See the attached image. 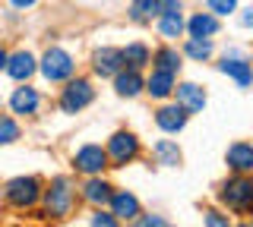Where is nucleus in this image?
<instances>
[{
  "label": "nucleus",
  "mask_w": 253,
  "mask_h": 227,
  "mask_svg": "<svg viewBox=\"0 0 253 227\" xmlns=\"http://www.w3.org/2000/svg\"><path fill=\"white\" fill-rule=\"evenodd\" d=\"M221 205H228L231 211H253V180L247 177H234L221 186L218 193Z\"/></svg>",
  "instance_id": "f257e3e1"
},
{
  "label": "nucleus",
  "mask_w": 253,
  "mask_h": 227,
  "mask_svg": "<svg viewBox=\"0 0 253 227\" xmlns=\"http://www.w3.org/2000/svg\"><path fill=\"white\" fill-rule=\"evenodd\" d=\"M44 208L51 218H67L73 211V186L67 177H57L51 183V190L44 193Z\"/></svg>",
  "instance_id": "f03ea898"
},
{
  "label": "nucleus",
  "mask_w": 253,
  "mask_h": 227,
  "mask_svg": "<svg viewBox=\"0 0 253 227\" xmlns=\"http://www.w3.org/2000/svg\"><path fill=\"white\" fill-rule=\"evenodd\" d=\"M38 195H42V183H38V177H16L6 183V202L16 208H29L38 202Z\"/></svg>",
  "instance_id": "7ed1b4c3"
},
{
  "label": "nucleus",
  "mask_w": 253,
  "mask_h": 227,
  "mask_svg": "<svg viewBox=\"0 0 253 227\" xmlns=\"http://www.w3.org/2000/svg\"><path fill=\"white\" fill-rule=\"evenodd\" d=\"M42 73L47 82H63L73 76V57L63 48H47L44 60H42Z\"/></svg>",
  "instance_id": "20e7f679"
},
{
  "label": "nucleus",
  "mask_w": 253,
  "mask_h": 227,
  "mask_svg": "<svg viewBox=\"0 0 253 227\" xmlns=\"http://www.w3.org/2000/svg\"><path fill=\"white\" fill-rule=\"evenodd\" d=\"M92 98H95L92 85L85 82V79H76V82H70L67 89H63V95H60V107H63V114H79L83 107H89V104H92Z\"/></svg>",
  "instance_id": "39448f33"
},
{
  "label": "nucleus",
  "mask_w": 253,
  "mask_h": 227,
  "mask_svg": "<svg viewBox=\"0 0 253 227\" xmlns=\"http://www.w3.org/2000/svg\"><path fill=\"white\" fill-rule=\"evenodd\" d=\"M108 155H111V161H114V167H124L126 161H133L139 155V139L133 136V132H114L111 136V142H108Z\"/></svg>",
  "instance_id": "423d86ee"
},
{
  "label": "nucleus",
  "mask_w": 253,
  "mask_h": 227,
  "mask_svg": "<svg viewBox=\"0 0 253 227\" xmlns=\"http://www.w3.org/2000/svg\"><path fill=\"white\" fill-rule=\"evenodd\" d=\"M108 148H101V145H83L76 152V158H73V167L76 170H83V174H89V177H95V174H101V170L108 167Z\"/></svg>",
  "instance_id": "0eeeda50"
},
{
  "label": "nucleus",
  "mask_w": 253,
  "mask_h": 227,
  "mask_svg": "<svg viewBox=\"0 0 253 227\" xmlns=\"http://www.w3.org/2000/svg\"><path fill=\"white\" fill-rule=\"evenodd\" d=\"M92 66H95V73H98L101 79H105V76H117V73L126 66L124 51H117V48H101V51H95Z\"/></svg>",
  "instance_id": "6e6552de"
},
{
  "label": "nucleus",
  "mask_w": 253,
  "mask_h": 227,
  "mask_svg": "<svg viewBox=\"0 0 253 227\" xmlns=\"http://www.w3.org/2000/svg\"><path fill=\"white\" fill-rule=\"evenodd\" d=\"M187 107L180 104H168V107H162V111L155 114V123H158V130H165V132H180L187 127Z\"/></svg>",
  "instance_id": "1a4fd4ad"
},
{
  "label": "nucleus",
  "mask_w": 253,
  "mask_h": 227,
  "mask_svg": "<svg viewBox=\"0 0 253 227\" xmlns=\"http://www.w3.org/2000/svg\"><path fill=\"white\" fill-rule=\"evenodd\" d=\"M35 73V57L29 51H19V54H10L6 57V76L16 82H26L29 76Z\"/></svg>",
  "instance_id": "9d476101"
},
{
  "label": "nucleus",
  "mask_w": 253,
  "mask_h": 227,
  "mask_svg": "<svg viewBox=\"0 0 253 227\" xmlns=\"http://www.w3.org/2000/svg\"><path fill=\"white\" fill-rule=\"evenodd\" d=\"M218 66H221V73L231 76V79L241 85V89H247V85L253 82V69H250L247 60H241V57H231V54H225V60H221Z\"/></svg>",
  "instance_id": "9b49d317"
},
{
  "label": "nucleus",
  "mask_w": 253,
  "mask_h": 227,
  "mask_svg": "<svg viewBox=\"0 0 253 227\" xmlns=\"http://www.w3.org/2000/svg\"><path fill=\"white\" fill-rule=\"evenodd\" d=\"M114 89H117V95L121 98H133V95H139L142 89H146V82H142V76H139V69H121V73L114 76Z\"/></svg>",
  "instance_id": "f8f14e48"
},
{
  "label": "nucleus",
  "mask_w": 253,
  "mask_h": 227,
  "mask_svg": "<svg viewBox=\"0 0 253 227\" xmlns=\"http://www.w3.org/2000/svg\"><path fill=\"white\" fill-rule=\"evenodd\" d=\"M146 92L152 98H168L171 92H177V89H174V73H171V69L155 66V73L146 79Z\"/></svg>",
  "instance_id": "ddd939ff"
},
{
  "label": "nucleus",
  "mask_w": 253,
  "mask_h": 227,
  "mask_svg": "<svg viewBox=\"0 0 253 227\" xmlns=\"http://www.w3.org/2000/svg\"><path fill=\"white\" fill-rule=\"evenodd\" d=\"M228 167L237 170V174L253 170V145L250 142H234L228 148Z\"/></svg>",
  "instance_id": "4468645a"
},
{
  "label": "nucleus",
  "mask_w": 253,
  "mask_h": 227,
  "mask_svg": "<svg viewBox=\"0 0 253 227\" xmlns=\"http://www.w3.org/2000/svg\"><path fill=\"white\" fill-rule=\"evenodd\" d=\"M111 211H114L121 221H133V218L139 215V199L133 193L121 190V193H114V199H111Z\"/></svg>",
  "instance_id": "2eb2a0df"
},
{
  "label": "nucleus",
  "mask_w": 253,
  "mask_h": 227,
  "mask_svg": "<svg viewBox=\"0 0 253 227\" xmlns=\"http://www.w3.org/2000/svg\"><path fill=\"white\" fill-rule=\"evenodd\" d=\"M38 92L35 89H29V85H22V89H16L13 95H10V111L13 114H35L38 111Z\"/></svg>",
  "instance_id": "dca6fc26"
},
{
  "label": "nucleus",
  "mask_w": 253,
  "mask_h": 227,
  "mask_svg": "<svg viewBox=\"0 0 253 227\" xmlns=\"http://www.w3.org/2000/svg\"><path fill=\"white\" fill-rule=\"evenodd\" d=\"M177 101L187 107L190 114H200L206 107V92L200 89V85H193V82H184V85H177Z\"/></svg>",
  "instance_id": "f3484780"
},
{
  "label": "nucleus",
  "mask_w": 253,
  "mask_h": 227,
  "mask_svg": "<svg viewBox=\"0 0 253 227\" xmlns=\"http://www.w3.org/2000/svg\"><path fill=\"white\" fill-rule=\"evenodd\" d=\"M155 16H162V0H133L130 3V19L139 26L152 22Z\"/></svg>",
  "instance_id": "a211bd4d"
},
{
  "label": "nucleus",
  "mask_w": 253,
  "mask_h": 227,
  "mask_svg": "<svg viewBox=\"0 0 253 227\" xmlns=\"http://www.w3.org/2000/svg\"><path fill=\"white\" fill-rule=\"evenodd\" d=\"M187 29H190V38H209L218 32V19H215V13H196L187 22Z\"/></svg>",
  "instance_id": "6ab92c4d"
},
{
  "label": "nucleus",
  "mask_w": 253,
  "mask_h": 227,
  "mask_svg": "<svg viewBox=\"0 0 253 227\" xmlns=\"http://www.w3.org/2000/svg\"><path fill=\"white\" fill-rule=\"evenodd\" d=\"M83 195H85V202H89V205H105V202H111V199H114L111 186L105 183V180H95V177L89 180V183H85Z\"/></svg>",
  "instance_id": "aec40b11"
},
{
  "label": "nucleus",
  "mask_w": 253,
  "mask_h": 227,
  "mask_svg": "<svg viewBox=\"0 0 253 227\" xmlns=\"http://www.w3.org/2000/svg\"><path fill=\"white\" fill-rule=\"evenodd\" d=\"M155 158H158V164L174 167V164H180V148L171 139H162V142H155Z\"/></svg>",
  "instance_id": "412c9836"
},
{
  "label": "nucleus",
  "mask_w": 253,
  "mask_h": 227,
  "mask_svg": "<svg viewBox=\"0 0 253 227\" xmlns=\"http://www.w3.org/2000/svg\"><path fill=\"white\" fill-rule=\"evenodd\" d=\"M158 32H162L165 38H177L180 32H184V16H180V13H162Z\"/></svg>",
  "instance_id": "4be33fe9"
},
{
  "label": "nucleus",
  "mask_w": 253,
  "mask_h": 227,
  "mask_svg": "<svg viewBox=\"0 0 253 227\" xmlns=\"http://www.w3.org/2000/svg\"><path fill=\"white\" fill-rule=\"evenodd\" d=\"M124 60H126L133 69H142L149 60H152V54H149L146 44H126V48H124Z\"/></svg>",
  "instance_id": "5701e85b"
},
{
  "label": "nucleus",
  "mask_w": 253,
  "mask_h": 227,
  "mask_svg": "<svg viewBox=\"0 0 253 227\" xmlns=\"http://www.w3.org/2000/svg\"><path fill=\"white\" fill-rule=\"evenodd\" d=\"M187 57L209 60L212 57V41H209V38H190V41H187Z\"/></svg>",
  "instance_id": "b1692460"
},
{
  "label": "nucleus",
  "mask_w": 253,
  "mask_h": 227,
  "mask_svg": "<svg viewBox=\"0 0 253 227\" xmlns=\"http://www.w3.org/2000/svg\"><path fill=\"white\" fill-rule=\"evenodd\" d=\"M155 64L162 66V69H171V73H177L180 69V54L174 51V48H162L155 54Z\"/></svg>",
  "instance_id": "393cba45"
},
{
  "label": "nucleus",
  "mask_w": 253,
  "mask_h": 227,
  "mask_svg": "<svg viewBox=\"0 0 253 227\" xmlns=\"http://www.w3.org/2000/svg\"><path fill=\"white\" fill-rule=\"evenodd\" d=\"M206 6H209V13H215V16H228V13L237 10V0H206Z\"/></svg>",
  "instance_id": "a878e982"
},
{
  "label": "nucleus",
  "mask_w": 253,
  "mask_h": 227,
  "mask_svg": "<svg viewBox=\"0 0 253 227\" xmlns=\"http://www.w3.org/2000/svg\"><path fill=\"white\" fill-rule=\"evenodd\" d=\"M19 136V127L13 123V117H3V132H0V142H16Z\"/></svg>",
  "instance_id": "bb28decb"
},
{
  "label": "nucleus",
  "mask_w": 253,
  "mask_h": 227,
  "mask_svg": "<svg viewBox=\"0 0 253 227\" xmlns=\"http://www.w3.org/2000/svg\"><path fill=\"white\" fill-rule=\"evenodd\" d=\"M206 224H212V227H228V218L218 215V211H209V215H206Z\"/></svg>",
  "instance_id": "cd10ccee"
},
{
  "label": "nucleus",
  "mask_w": 253,
  "mask_h": 227,
  "mask_svg": "<svg viewBox=\"0 0 253 227\" xmlns=\"http://www.w3.org/2000/svg\"><path fill=\"white\" fill-rule=\"evenodd\" d=\"M117 221H121V218H117V215H95V218H92V224H105V227L117 224Z\"/></svg>",
  "instance_id": "c85d7f7f"
},
{
  "label": "nucleus",
  "mask_w": 253,
  "mask_h": 227,
  "mask_svg": "<svg viewBox=\"0 0 253 227\" xmlns=\"http://www.w3.org/2000/svg\"><path fill=\"white\" fill-rule=\"evenodd\" d=\"M162 13H180V0H162Z\"/></svg>",
  "instance_id": "c756f323"
},
{
  "label": "nucleus",
  "mask_w": 253,
  "mask_h": 227,
  "mask_svg": "<svg viewBox=\"0 0 253 227\" xmlns=\"http://www.w3.org/2000/svg\"><path fill=\"white\" fill-rule=\"evenodd\" d=\"M241 26L244 29H253V6H247V10L241 13Z\"/></svg>",
  "instance_id": "7c9ffc66"
},
{
  "label": "nucleus",
  "mask_w": 253,
  "mask_h": 227,
  "mask_svg": "<svg viewBox=\"0 0 253 227\" xmlns=\"http://www.w3.org/2000/svg\"><path fill=\"white\" fill-rule=\"evenodd\" d=\"M10 3L16 6V10H29V6H35L38 0H10Z\"/></svg>",
  "instance_id": "2f4dec72"
},
{
  "label": "nucleus",
  "mask_w": 253,
  "mask_h": 227,
  "mask_svg": "<svg viewBox=\"0 0 253 227\" xmlns=\"http://www.w3.org/2000/svg\"><path fill=\"white\" fill-rule=\"evenodd\" d=\"M139 224H142V227H152V224H158V227H162V224H165V218H142Z\"/></svg>",
  "instance_id": "473e14b6"
}]
</instances>
